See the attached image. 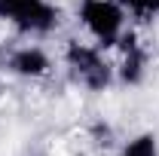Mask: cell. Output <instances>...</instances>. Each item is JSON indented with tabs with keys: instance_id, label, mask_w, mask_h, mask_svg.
<instances>
[{
	"instance_id": "obj_1",
	"label": "cell",
	"mask_w": 159,
	"mask_h": 156,
	"mask_svg": "<svg viewBox=\"0 0 159 156\" xmlns=\"http://www.w3.org/2000/svg\"><path fill=\"white\" fill-rule=\"evenodd\" d=\"M80 25L92 34L98 49H110L122 40L125 31V9L116 0H80L77 3Z\"/></svg>"
},
{
	"instance_id": "obj_2",
	"label": "cell",
	"mask_w": 159,
	"mask_h": 156,
	"mask_svg": "<svg viewBox=\"0 0 159 156\" xmlns=\"http://www.w3.org/2000/svg\"><path fill=\"white\" fill-rule=\"evenodd\" d=\"M64 61H67L74 80L80 86H86L89 92H104L113 83V67L104 61L98 46H89V43H80V40H67Z\"/></svg>"
},
{
	"instance_id": "obj_3",
	"label": "cell",
	"mask_w": 159,
	"mask_h": 156,
	"mask_svg": "<svg viewBox=\"0 0 159 156\" xmlns=\"http://www.w3.org/2000/svg\"><path fill=\"white\" fill-rule=\"evenodd\" d=\"M0 19L21 34H49L58 28V6L49 0H0Z\"/></svg>"
},
{
	"instance_id": "obj_4",
	"label": "cell",
	"mask_w": 159,
	"mask_h": 156,
	"mask_svg": "<svg viewBox=\"0 0 159 156\" xmlns=\"http://www.w3.org/2000/svg\"><path fill=\"white\" fill-rule=\"evenodd\" d=\"M9 71L25 80H40L52 71V61L46 55V49H40V46H19L9 55Z\"/></svg>"
},
{
	"instance_id": "obj_5",
	"label": "cell",
	"mask_w": 159,
	"mask_h": 156,
	"mask_svg": "<svg viewBox=\"0 0 159 156\" xmlns=\"http://www.w3.org/2000/svg\"><path fill=\"white\" fill-rule=\"evenodd\" d=\"M122 61H119V80L122 83H129V86H135L141 83L144 77V52H141V46L135 43L132 34H122Z\"/></svg>"
},
{
	"instance_id": "obj_6",
	"label": "cell",
	"mask_w": 159,
	"mask_h": 156,
	"mask_svg": "<svg viewBox=\"0 0 159 156\" xmlns=\"http://www.w3.org/2000/svg\"><path fill=\"white\" fill-rule=\"evenodd\" d=\"M122 156H159V138L153 132H141L129 138L122 147Z\"/></svg>"
},
{
	"instance_id": "obj_7",
	"label": "cell",
	"mask_w": 159,
	"mask_h": 156,
	"mask_svg": "<svg viewBox=\"0 0 159 156\" xmlns=\"http://www.w3.org/2000/svg\"><path fill=\"white\" fill-rule=\"evenodd\" d=\"M125 9V16H135L138 21H153L159 19V0H116Z\"/></svg>"
},
{
	"instance_id": "obj_8",
	"label": "cell",
	"mask_w": 159,
	"mask_h": 156,
	"mask_svg": "<svg viewBox=\"0 0 159 156\" xmlns=\"http://www.w3.org/2000/svg\"><path fill=\"white\" fill-rule=\"evenodd\" d=\"M0 67H3V55H0Z\"/></svg>"
}]
</instances>
